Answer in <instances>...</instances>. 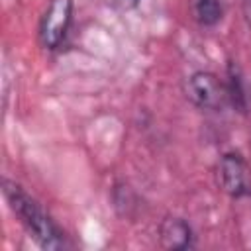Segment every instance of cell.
Masks as SVG:
<instances>
[{"label":"cell","instance_id":"6da1fadb","mask_svg":"<svg viewBox=\"0 0 251 251\" xmlns=\"http://www.w3.org/2000/svg\"><path fill=\"white\" fill-rule=\"evenodd\" d=\"M2 192H4V198L10 206V210L14 212V216L20 220L24 229L29 233V237L41 249L59 251V249L73 247L67 233L39 206V202L35 198H31L20 184H16L14 180L4 178L2 180Z\"/></svg>","mask_w":251,"mask_h":251},{"label":"cell","instance_id":"7a4b0ae2","mask_svg":"<svg viewBox=\"0 0 251 251\" xmlns=\"http://www.w3.org/2000/svg\"><path fill=\"white\" fill-rule=\"evenodd\" d=\"M73 10H75L73 0H49L47 2L39 18V27H37L39 43L45 49L55 51L67 39V33L73 24Z\"/></svg>","mask_w":251,"mask_h":251},{"label":"cell","instance_id":"3957f363","mask_svg":"<svg viewBox=\"0 0 251 251\" xmlns=\"http://www.w3.org/2000/svg\"><path fill=\"white\" fill-rule=\"evenodd\" d=\"M184 92H186L188 100L194 106H198L200 110L218 112V110L229 106L226 82L220 80L210 71H196V73H192L186 78Z\"/></svg>","mask_w":251,"mask_h":251},{"label":"cell","instance_id":"277c9868","mask_svg":"<svg viewBox=\"0 0 251 251\" xmlns=\"http://www.w3.org/2000/svg\"><path fill=\"white\" fill-rule=\"evenodd\" d=\"M218 186L229 196V198H245L251 194V182H249V167L245 159L235 153L227 151L220 157L216 167Z\"/></svg>","mask_w":251,"mask_h":251},{"label":"cell","instance_id":"5b68a950","mask_svg":"<svg viewBox=\"0 0 251 251\" xmlns=\"http://www.w3.org/2000/svg\"><path fill=\"white\" fill-rule=\"evenodd\" d=\"M159 243L163 249L171 251H186L196 243V235L192 226L180 216H167L159 224Z\"/></svg>","mask_w":251,"mask_h":251},{"label":"cell","instance_id":"8992f818","mask_svg":"<svg viewBox=\"0 0 251 251\" xmlns=\"http://www.w3.org/2000/svg\"><path fill=\"white\" fill-rule=\"evenodd\" d=\"M226 90H227V102L233 110H237L239 114H247L249 112V90L247 84L243 80V75L239 71V67L229 61L227 65V73H226Z\"/></svg>","mask_w":251,"mask_h":251},{"label":"cell","instance_id":"52a82bcc","mask_svg":"<svg viewBox=\"0 0 251 251\" xmlns=\"http://www.w3.org/2000/svg\"><path fill=\"white\" fill-rule=\"evenodd\" d=\"M192 16L202 27H214L224 16L222 0H192Z\"/></svg>","mask_w":251,"mask_h":251},{"label":"cell","instance_id":"ba28073f","mask_svg":"<svg viewBox=\"0 0 251 251\" xmlns=\"http://www.w3.org/2000/svg\"><path fill=\"white\" fill-rule=\"evenodd\" d=\"M108 2L118 10H133L141 0H108Z\"/></svg>","mask_w":251,"mask_h":251}]
</instances>
